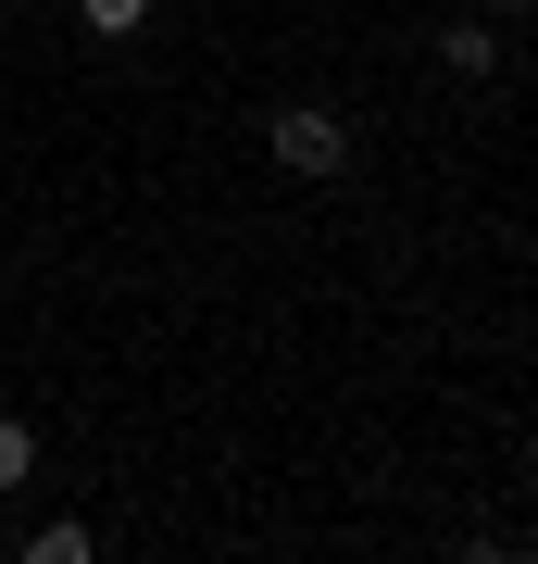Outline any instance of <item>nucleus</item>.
<instances>
[{
  "label": "nucleus",
  "mask_w": 538,
  "mask_h": 564,
  "mask_svg": "<svg viewBox=\"0 0 538 564\" xmlns=\"http://www.w3.org/2000/svg\"><path fill=\"white\" fill-rule=\"evenodd\" d=\"M263 151H276V176H300V188H314V176H351V126L326 113V101H288L276 126H263Z\"/></svg>",
  "instance_id": "f257e3e1"
},
{
  "label": "nucleus",
  "mask_w": 538,
  "mask_h": 564,
  "mask_svg": "<svg viewBox=\"0 0 538 564\" xmlns=\"http://www.w3.org/2000/svg\"><path fill=\"white\" fill-rule=\"evenodd\" d=\"M439 63H451V76H501V39H488V25H451Z\"/></svg>",
  "instance_id": "f03ea898"
},
{
  "label": "nucleus",
  "mask_w": 538,
  "mask_h": 564,
  "mask_svg": "<svg viewBox=\"0 0 538 564\" xmlns=\"http://www.w3.org/2000/svg\"><path fill=\"white\" fill-rule=\"evenodd\" d=\"M76 25H88V39H139L151 0H76Z\"/></svg>",
  "instance_id": "7ed1b4c3"
},
{
  "label": "nucleus",
  "mask_w": 538,
  "mask_h": 564,
  "mask_svg": "<svg viewBox=\"0 0 538 564\" xmlns=\"http://www.w3.org/2000/svg\"><path fill=\"white\" fill-rule=\"evenodd\" d=\"M25 477H39V440H25V426H13V414H0V502H13V489H25Z\"/></svg>",
  "instance_id": "20e7f679"
},
{
  "label": "nucleus",
  "mask_w": 538,
  "mask_h": 564,
  "mask_svg": "<svg viewBox=\"0 0 538 564\" xmlns=\"http://www.w3.org/2000/svg\"><path fill=\"white\" fill-rule=\"evenodd\" d=\"M488 13H526V0H488Z\"/></svg>",
  "instance_id": "39448f33"
},
{
  "label": "nucleus",
  "mask_w": 538,
  "mask_h": 564,
  "mask_svg": "<svg viewBox=\"0 0 538 564\" xmlns=\"http://www.w3.org/2000/svg\"><path fill=\"white\" fill-rule=\"evenodd\" d=\"M526 464H538V440H526Z\"/></svg>",
  "instance_id": "423d86ee"
}]
</instances>
